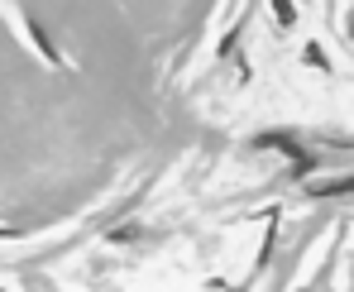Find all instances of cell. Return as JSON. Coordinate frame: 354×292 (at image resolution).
Segmentation results:
<instances>
[{
	"mask_svg": "<svg viewBox=\"0 0 354 292\" xmlns=\"http://www.w3.org/2000/svg\"><path fill=\"white\" fill-rule=\"evenodd\" d=\"M311 192H316V197H350V192H354V177H335V182H316Z\"/></svg>",
	"mask_w": 354,
	"mask_h": 292,
	"instance_id": "1",
	"label": "cell"
},
{
	"mask_svg": "<svg viewBox=\"0 0 354 292\" xmlns=\"http://www.w3.org/2000/svg\"><path fill=\"white\" fill-rule=\"evenodd\" d=\"M273 15H278V24H292V19H297L292 0H273Z\"/></svg>",
	"mask_w": 354,
	"mask_h": 292,
	"instance_id": "2",
	"label": "cell"
},
{
	"mask_svg": "<svg viewBox=\"0 0 354 292\" xmlns=\"http://www.w3.org/2000/svg\"><path fill=\"white\" fill-rule=\"evenodd\" d=\"M350 29H354V19H350Z\"/></svg>",
	"mask_w": 354,
	"mask_h": 292,
	"instance_id": "3",
	"label": "cell"
}]
</instances>
